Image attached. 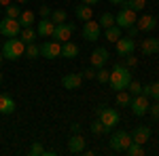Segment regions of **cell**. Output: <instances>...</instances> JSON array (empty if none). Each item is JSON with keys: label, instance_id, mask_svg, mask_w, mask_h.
I'll return each instance as SVG.
<instances>
[{"label": "cell", "instance_id": "cell-39", "mask_svg": "<svg viewBox=\"0 0 159 156\" xmlns=\"http://www.w3.org/2000/svg\"><path fill=\"white\" fill-rule=\"evenodd\" d=\"M148 112H151L153 118H159V101H155L153 106H148Z\"/></svg>", "mask_w": 159, "mask_h": 156}, {"label": "cell", "instance_id": "cell-46", "mask_svg": "<svg viewBox=\"0 0 159 156\" xmlns=\"http://www.w3.org/2000/svg\"><path fill=\"white\" fill-rule=\"evenodd\" d=\"M30 0H17V4H28Z\"/></svg>", "mask_w": 159, "mask_h": 156}, {"label": "cell", "instance_id": "cell-29", "mask_svg": "<svg viewBox=\"0 0 159 156\" xmlns=\"http://www.w3.org/2000/svg\"><path fill=\"white\" fill-rule=\"evenodd\" d=\"M121 6H127V9H132V11H142L144 6H147V0H125Z\"/></svg>", "mask_w": 159, "mask_h": 156}, {"label": "cell", "instance_id": "cell-37", "mask_svg": "<svg viewBox=\"0 0 159 156\" xmlns=\"http://www.w3.org/2000/svg\"><path fill=\"white\" fill-rule=\"evenodd\" d=\"M125 65H127V68H136V65H138V57H134V53L125 55Z\"/></svg>", "mask_w": 159, "mask_h": 156}, {"label": "cell", "instance_id": "cell-7", "mask_svg": "<svg viewBox=\"0 0 159 156\" xmlns=\"http://www.w3.org/2000/svg\"><path fill=\"white\" fill-rule=\"evenodd\" d=\"M83 40H87V42H96V40H100V34H102V25L98 23V21H93V19H89V21H85L83 23Z\"/></svg>", "mask_w": 159, "mask_h": 156}, {"label": "cell", "instance_id": "cell-47", "mask_svg": "<svg viewBox=\"0 0 159 156\" xmlns=\"http://www.w3.org/2000/svg\"><path fill=\"white\" fill-rule=\"evenodd\" d=\"M2 59H4V55H2V51H0V65H2Z\"/></svg>", "mask_w": 159, "mask_h": 156}, {"label": "cell", "instance_id": "cell-21", "mask_svg": "<svg viewBox=\"0 0 159 156\" xmlns=\"http://www.w3.org/2000/svg\"><path fill=\"white\" fill-rule=\"evenodd\" d=\"M61 57H66V59H74V57H79V47L70 42V40H66V42H61Z\"/></svg>", "mask_w": 159, "mask_h": 156}, {"label": "cell", "instance_id": "cell-45", "mask_svg": "<svg viewBox=\"0 0 159 156\" xmlns=\"http://www.w3.org/2000/svg\"><path fill=\"white\" fill-rule=\"evenodd\" d=\"M11 4V0H0V6H9Z\"/></svg>", "mask_w": 159, "mask_h": 156}, {"label": "cell", "instance_id": "cell-26", "mask_svg": "<svg viewBox=\"0 0 159 156\" xmlns=\"http://www.w3.org/2000/svg\"><path fill=\"white\" fill-rule=\"evenodd\" d=\"M129 101H132L129 91H117V106L119 108H129Z\"/></svg>", "mask_w": 159, "mask_h": 156}, {"label": "cell", "instance_id": "cell-38", "mask_svg": "<svg viewBox=\"0 0 159 156\" xmlns=\"http://www.w3.org/2000/svg\"><path fill=\"white\" fill-rule=\"evenodd\" d=\"M96 72H98V68H93V65H91V68H87L85 72H81V74H83V78L91 80V78H96Z\"/></svg>", "mask_w": 159, "mask_h": 156}, {"label": "cell", "instance_id": "cell-3", "mask_svg": "<svg viewBox=\"0 0 159 156\" xmlns=\"http://www.w3.org/2000/svg\"><path fill=\"white\" fill-rule=\"evenodd\" d=\"M98 118L102 120V124L106 127V131H112L117 124H119V110L115 108H106V106H100L98 108Z\"/></svg>", "mask_w": 159, "mask_h": 156}, {"label": "cell", "instance_id": "cell-15", "mask_svg": "<svg viewBox=\"0 0 159 156\" xmlns=\"http://www.w3.org/2000/svg\"><path fill=\"white\" fill-rule=\"evenodd\" d=\"M136 27H138L140 32H153V30L157 27V19H155L153 15H142V17L136 19Z\"/></svg>", "mask_w": 159, "mask_h": 156}, {"label": "cell", "instance_id": "cell-19", "mask_svg": "<svg viewBox=\"0 0 159 156\" xmlns=\"http://www.w3.org/2000/svg\"><path fill=\"white\" fill-rule=\"evenodd\" d=\"M15 99H13L9 93H4V95H0V114H13L15 112Z\"/></svg>", "mask_w": 159, "mask_h": 156}, {"label": "cell", "instance_id": "cell-4", "mask_svg": "<svg viewBox=\"0 0 159 156\" xmlns=\"http://www.w3.org/2000/svg\"><path fill=\"white\" fill-rule=\"evenodd\" d=\"M19 32H21V25L17 19H13V17H2L0 19V34L4 38H17L19 36Z\"/></svg>", "mask_w": 159, "mask_h": 156}, {"label": "cell", "instance_id": "cell-5", "mask_svg": "<svg viewBox=\"0 0 159 156\" xmlns=\"http://www.w3.org/2000/svg\"><path fill=\"white\" fill-rule=\"evenodd\" d=\"M129 144H132V135L127 131H123V129H119V131H115L110 135V148L115 152H125Z\"/></svg>", "mask_w": 159, "mask_h": 156}, {"label": "cell", "instance_id": "cell-48", "mask_svg": "<svg viewBox=\"0 0 159 156\" xmlns=\"http://www.w3.org/2000/svg\"><path fill=\"white\" fill-rule=\"evenodd\" d=\"M2 78H4V76H2V70H0V82H2Z\"/></svg>", "mask_w": 159, "mask_h": 156}, {"label": "cell", "instance_id": "cell-34", "mask_svg": "<svg viewBox=\"0 0 159 156\" xmlns=\"http://www.w3.org/2000/svg\"><path fill=\"white\" fill-rule=\"evenodd\" d=\"M28 152H30V156H45V148L40 145V141H34Z\"/></svg>", "mask_w": 159, "mask_h": 156}, {"label": "cell", "instance_id": "cell-30", "mask_svg": "<svg viewBox=\"0 0 159 156\" xmlns=\"http://www.w3.org/2000/svg\"><path fill=\"white\" fill-rule=\"evenodd\" d=\"M4 13H7V17L19 19V15H21V6H17V2H11L9 6H4Z\"/></svg>", "mask_w": 159, "mask_h": 156}, {"label": "cell", "instance_id": "cell-14", "mask_svg": "<svg viewBox=\"0 0 159 156\" xmlns=\"http://www.w3.org/2000/svg\"><path fill=\"white\" fill-rule=\"evenodd\" d=\"M53 30H55V23L51 21V17H43L36 23V34L40 38H51L53 36Z\"/></svg>", "mask_w": 159, "mask_h": 156}, {"label": "cell", "instance_id": "cell-40", "mask_svg": "<svg viewBox=\"0 0 159 156\" xmlns=\"http://www.w3.org/2000/svg\"><path fill=\"white\" fill-rule=\"evenodd\" d=\"M38 15L40 17H51V9L47 4H40V9H38Z\"/></svg>", "mask_w": 159, "mask_h": 156}, {"label": "cell", "instance_id": "cell-9", "mask_svg": "<svg viewBox=\"0 0 159 156\" xmlns=\"http://www.w3.org/2000/svg\"><path fill=\"white\" fill-rule=\"evenodd\" d=\"M148 106H151V101H148L147 95H132V101H129V108H132V112H134L136 116H144L148 112Z\"/></svg>", "mask_w": 159, "mask_h": 156}, {"label": "cell", "instance_id": "cell-44", "mask_svg": "<svg viewBox=\"0 0 159 156\" xmlns=\"http://www.w3.org/2000/svg\"><path fill=\"white\" fill-rule=\"evenodd\" d=\"M108 2H110V4H115V6H121L125 0H108Z\"/></svg>", "mask_w": 159, "mask_h": 156}, {"label": "cell", "instance_id": "cell-2", "mask_svg": "<svg viewBox=\"0 0 159 156\" xmlns=\"http://www.w3.org/2000/svg\"><path fill=\"white\" fill-rule=\"evenodd\" d=\"M25 53V42L21 38H9L4 44H2V55H4V59L9 61H17L19 57H24Z\"/></svg>", "mask_w": 159, "mask_h": 156}, {"label": "cell", "instance_id": "cell-25", "mask_svg": "<svg viewBox=\"0 0 159 156\" xmlns=\"http://www.w3.org/2000/svg\"><path fill=\"white\" fill-rule=\"evenodd\" d=\"M36 30H34V27H21V32H19V38H21V40H24L25 44H30V42H34V40H36Z\"/></svg>", "mask_w": 159, "mask_h": 156}, {"label": "cell", "instance_id": "cell-42", "mask_svg": "<svg viewBox=\"0 0 159 156\" xmlns=\"http://www.w3.org/2000/svg\"><path fill=\"white\" fill-rule=\"evenodd\" d=\"M70 131L72 133H81V124H79V122H72V124H70Z\"/></svg>", "mask_w": 159, "mask_h": 156}, {"label": "cell", "instance_id": "cell-33", "mask_svg": "<svg viewBox=\"0 0 159 156\" xmlns=\"http://www.w3.org/2000/svg\"><path fill=\"white\" fill-rule=\"evenodd\" d=\"M89 131L93 133V135H102V133H108L106 131V127H104V124H102V120H93V122H91V124H89Z\"/></svg>", "mask_w": 159, "mask_h": 156}, {"label": "cell", "instance_id": "cell-17", "mask_svg": "<svg viewBox=\"0 0 159 156\" xmlns=\"http://www.w3.org/2000/svg\"><path fill=\"white\" fill-rule=\"evenodd\" d=\"M148 139H151V129H148L147 124H140V127H136V129H134V133H132V141L144 145Z\"/></svg>", "mask_w": 159, "mask_h": 156}, {"label": "cell", "instance_id": "cell-32", "mask_svg": "<svg viewBox=\"0 0 159 156\" xmlns=\"http://www.w3.org/2000/svg\"><path fill=\"white\" fill-rule=\"evenodd\" d=\"M98 23L106 30V27H110V25H115V15H112V13H102V17H100Z\"/></svg>", "mask_w": 159, "mask_h": 156}, {"label": "cell", "instance_id": "cell-11", "mask_svg": "<svg viewBox=\"0 0 159 156\" xmlns=\"http://www.w3.org/2000/svg\"><path fill=\"white\" fill-rule=\"evenodd\" d=\"M115 48H117V55L119 57H125V55H129V53L136 51V40L129 38V36H121L115 42Z\"/></svg>", "mask_w": 159, "mask_h": 156}, {"label": "cell", "instance_id": "cell-49", "mask_svg": "<svg viewBox=\"0 0 159 156\" xmlns=\"http://www.w3.org/2000/svg\"><path fill=\"white\" fill-rule=\"evenodd\" d=\"M0 9H2V6H0Z\"/></svg>", "mask_w": 159, "mask_h": 156}, {"label": "cell", "instance_id": "cell-28", "mask_svg": "<svg viewBox=\"0 0 159 156\" xmlns=\"http://www.w3.org/2000/svg\"><path fill=\"white\" fill-rule=\"evenodd\" d=\"M125 154H129V156H144V145H142V144H136V141H132V144L127 145Z\"/></svg>", "mask_w": 159, "mask_h": 156}, {"label": "cell", "instance_id": "cell-6", "mask_svg": "<svg viewBox=\"0 0 159 156\" xmlns=\"http://www.w3.org/2000/svg\"><path fill=\"white\" fill-rule=\"evenodd\" d=\"M136 11H132V9H127V6H121L119 9V13L115 15V25H119L121 30H127L129 25L136 23Z\"/></svg>", "mask_w": 159, "mask_h": 156}, {"label": "cell", "instance_id": "cell-12", "mask_svg": "<svg viewBox=\"0 0 159 156\" xmlns=\"http://www.w3.org/2000/svg\"><path fill=\"white\" fill-rule=\"evenodd\" d=\"M108 59H110V53H108V48H104V47L93 48V53H91V57H89V61H91L93 68H104V65L108 63Z\"/></svg>", "mask_w": 159, "mask_h": 156}, {"label": "cell", "instance_id": "cell-16", "mask_svg": "<svg viewBox=\"0 0 159 156\" xmlns=\"http://www.w3.org/2000/svg\"><path fill=\"white\" fill-rule=\"evenodd\" d=\"M81 84H83V74H66V76L61 78V86L68 89V91L79 89Z\"/></svg>", "mask_w": 159, "mask_h": 156}, {"label": "cell", "instance_id": "cell-24", "mask_svg": "<svg viewBox=\"0 0 159 156\" xmlns=\"http://www.w3.org/2000/svg\"><path fill=\"white\" fill-rule=\"evenodd\" d=\"M104 38H106L108 42H117V40L121 38V27H119V25H110V27H106Z\"/></svg>", "mask_w": 159, "mask_h": 156}, {"label": "cell", "instance_id": "cell-18", "mask_svg": "<svg viewBox=\"0 0 159 156\" xmlns=\"http://www.w3.org/2000/svg\"><path fill=\"white\" fill-rule=\"evenodd\" d=\"M140 51L144 53V55H155L159 53V38H144L142 42H140Z\"/></svg>", "mask_w": 159, "mask_h": 156}, {"label": "cell", "instance_id": "cell-23", "mask_svg": "<svg viewBox=\"0 0 159 156\" xmlns=\"http://www.w3.org/2000/svg\"><path fill=\"white\" fill-rule=\"evenodd\" d=\"M34 19H36V17H34L32 11H21V15H19L17 21H19L21 27H32V25H34Z\"/></svg>", "mask_w": 159, "mask_h": 156}, {"label": "cell", "instance_id": "cell-27", "mask_svg": "<svg viewBox=\"0 0 159 156\" xmlns=\"http://www.w3.org/2000/svg\"><path fill=\"white\" fill-rule=\"evenodd\" d=\"M28 59H36L40 57V47H38L36 42H30V44H25V53H24Z\"/></svg>", "mask_w": 159, "mask_h": 156}, {"label": "cell", "instance_id": "cell-35", "mask_svg": "<svg viewBox=\"0 0 159 156\" xmlns=\"http://www.w3.org/2000/svg\"><path fill=\"white\" fill-rule=\"evenodd\" d=\"M96 80H98V82H108L110 80V72L108 70H104V68H98V72H96Z\"/></svg>", "mask_w": 159, "mask_h": 156}, {"label": "cell", "instance_id": "cell-8", "mask_svg": "<svg viewBox=\"0 0 159 156\" xmlns=\"http://www.w3.org/2000/svg\"><path fill=\"white\" fill-rule=\"evenodd\" d=\"M40 57H47V59H57L61 57V42L57 40H47L40 44Z\"/></svg>", "mask_w": 159, "mask_h": 156}, {"label": "cell", "instance_id": "cell-20", "mask_svg": "<svg viewBox=\"0 0 159 156\" xmlns=\"http://www.w3.org/2000/svg\"><path fill=\"white\" fill-rule=\"evenodd\" d=\"M74 15H76V19L79 21H89V19H93V9L89 6V4H79L76 9H74Z\"/></svg>", "mask_w": 159, "mask_h": 156}, {"label": "cell", "instance_id": "cell-1", "mask_svg": "<svg viewBox=\"0 0 159 156\" xmlns=\"http://www.w3.org/2000/svg\"><path fill=\"white\" fill-rule=\"evenodd\" d=\"M129 80H132L129 68L117 61V63L112 65V70H110V80H108L110 89H112V91H125L127 84H129Z\"/></svg>", "mask_w": 159, "mask_h": 156}, {"label": "cell", "instance_id": "cell-43", "mask_svg": "<svg viewBox=\"0 0 159 156\" xmlns=\"http://www.w3.org/2000/svg\"><path fill=\"white\" fill-rule=\"evenodd\" d=\"M100 0H83V4H89V6H93V4H98Z\"/></svg>", "mask_w": 159, "mask_h": 156}, {"label": "cell", "instance_id": "cell-13", "mask_svg": "<svg viewBox=\"0 0 159 156\" xmlns=\"http://www.w3.org/2000/svg\"><path fill=\"white\" fill-rule=\"evenodd\" d=\"M68 152L70 154H81L85 152V137L81 133H72L68 137Z\"/></svg>", "mask_w": 159, "mask_h": 156}, {"label": "cell", "instance_id": "cell-10", "mask_svg": "<svg viewBox=\"0 0 159 156\" xmlns=\"http://www.w3.org/2000/svg\"><path fill=\"white\" fill-rule=\"evenodd\" d=\"M74 30H76L74 23H68V21H64V23H55L53 40H57V42H66V40H70V36H72Z\"/></svg>", "mask_w": 159, "mask_h": 156}, {"label": "cell", "instance_id": "cell-31", "mask_svg": "<svg viewBox=\"0 0 159 156\" xmlns=\"http://www.w3.org/2000/svg\"><path fill=\"white\" fill-rule=\"evenodd\" d=\"M51 21L53 23H64V21H68V15L61 9H55V11H51Z\"/></svg>", "mask_w": 159, "mask_h": 156}, {"label": "cell", "instance_id": "cell-22", "mask_svg": "<svg viewBox=\"0 0 159 156\" xmlns=\"http://www.w3.org/2000/svg\"><path fill=\"white\" fill-rule=\"evenodd\" d=\"M142 95H147L148 99L153 97L155 101H159V80L153 84H147V86H142Z\"/></svg>", "mask_w": 159, "mask_h": 156}, {"label": "cell", "instance_id": "cell-36", "mask_svg": "<svg viewBox=\"0 0 159 156\" xmlns=\"http://www.w3.org/2000/svg\"><path fill=\"white\" fill-rule=\"evenodd\" d=\"M127 91H129L132 95H140V93H142V84L138 82V80H129V84H127Z\"/></svg>", "mask_w": 159, "mask_h": 156}, {"label": "cell", "instance_id": "cell-41", "mask_svg": "<svg viewBox=\"0 0 159 156\" xmlns=\"http://www.w3.org/2000/svg\"><path fill=\"white\" fill-rule=\"evenodd\" d=\"M138 32H140V30L136 27V23H134V25H129V27H127V36H129V38H136V34H138Z\"/></svg>", "mask_w": 159, "mask_h": 156}]
</instances>
